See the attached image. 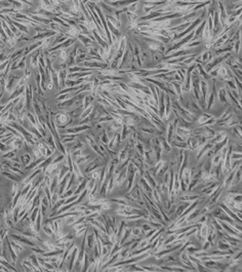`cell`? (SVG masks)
<instances>
[{
  "mask_svg": "<svg viewBox=\"0 0 242 272\" xmlns=\"http://www.w3.org/2000/svg\"><path fill=\"white\" fill-rule=\"evenodd\" d=\"M31 250H32V251H33L34 253H35L36 255H42L43 253H45L44 250H43L41 247H38V245H35V247H32Z\"/></svg>",
  "mask_w": 242,
  "mask_h": 272,
  "instance_id": "cell-32",
  "label": "cell"
},
{
  "mask_svg": "<svg viewBox=\"0 0 242 272\" xmlns=\"http://www.w3.org/2000/svg\"><path fill=\"white\" fill-rule=\"evenodd\" d=\"M211 117H213V116L210 115V114H200V115L197 117V120H196V122H197L198 126H199V124L204 123L205 121H207L208 119H210Z\"/></svg>",
  "mask_w": 242,
  "mask_h": 272,
  "instance_id": "cell-16",
  "label": "cell"
},
{
  "mask_svg": "<svg viewBox=\"0 0 242 272\" xmlns=\"http://www.w3.org/2000/svg\"><path fill=\"white\" fill-rule=\"evenodd\" d=\"M94 100V97L92 95H89V96H85L83 99V102H82V105H83V108H87L90 104H92V101Z\"/></svg>",
  "mask_w": 242,
  "mask_h": 272,
  "instance_id": "cell-20",
  "label": "cell"
},
{
  "mask_svg": "<svg viewBox=\"0 0 242 272\" xmlns=\"http://www.w3.org/2000/svg\"><path fill=\"white\" fill-rule=\"evenodd\" d=\"M226 84L227 86H228V88H230V89H236V85H235V82L233 81V79H229V80H226Z\"/></svg>",
  "mask_w": 242,
  "mask_h": 272,
  "instance_id": "cell-33",
  "label": "cell"
},
{
  "mask_svg": "<svg viewBox=\"0 0 242 272\" xmlns=\"http://www.w3.org/2000/svg\"><path fill=\"white\" fill-rule=\"evenodd\" d=\"M20 159H21L22 167H27V165L32 161V156L28 152H26L20 157Z\"/></svg>",
  "mask_w": 242,
  "mask_h": 272,
  "instance_id": "cell-12",
  "label": "cell"
},
{
  "mask_svg": "<svg viewBox=\"0 0 242 272\" xmlns=\"http://www.w3.org/2000/svg\"><path fill=\"white\" fill-rule=\"evenodd\" d=\"M110 202H115L117 204H122V206H129V203L124 199V198H112V199L109 200Z\"/></svg>",
  "mask_w": 242,
  "mask_h": 272,
  "instance_id": "cell-27",
  "label": "cell"
},
{
  "mask_svg": "<svg viewBox=\"0 0 242 272\" xmlns=\"http://www.w3.org/2000/svg\"><path fill=\"white\" fill-rule=\"evenodd\" d=\"M77 197H78V194H75L74 193L73 195H71L70 197H68V198H66V199H65L64 204H69V203H72V202L76 201Z\"/></svg>",
  "mask_w": 242,
  "mask_h": 272,
  "instance_id": "cell-29",
  "label": "cell"
},
{
  "mask_svg": "<svg viewBox=\"0 0 242 272\" xmlns=\"http://www.w3.org/2000/svg\"><path fill=\"white\" fill-rule=\"evenodd\" d=\"M100 142L103 145H108V143H109V138H108L107 136V133H106V131H102L101 133V138H100Z\"/></svg>",
  "mask_w": 242,
  "mask_h": 272,
  "instance_id": "cell-25",
  "label": "cell"
},
{
  "mask_svg": "<svg viewBox=\"0 0 242 272\" xmlns=\"http://www.w3.org/2000/svg\"><path fill=\"white\" fill-rule=\"evenodd\" d=\"M0 270H2V271H8V269L6 268L5 266H3L2 264H0Z\"/></svg>",
  "mask_w": 242,
  "mask_h": 272,
  "instance_id": "cell-36",
  "label": "cell"
},
{
  "mask_svg": "<svg viewBox=\"0 0 242 272\" xmlns=\"http://www.w3.org/2000/svg\"><path fill=\"white\" fill-rule=\"evenodd\" d=\"M166 141L168 142V143H171L172 141H174V123H172V121L168 122L167 124V127H166Z\"/></svg>",
  "mask_w": 242,
  "mask_h": 272,
  "instance_id": "cell-4",
  "label": "cell"
},
{
  "mask_svg": "<svg viewBox=\"0 0 242 272\" xmlns=\"http://www.w3.org/2000/svg\"><path fill=\"white\" fill-rule=\"evenodd\" d=\"M88 267H89V259H88V254L85 252V254H84V257H83V261H82L81 270L87 271L88 270Z\"/></svg>",
  "mask_w": 242,
  "mask_h": 272,
  "instance_id": "cell-19",
  "label": "cell"
},
{
  "mask_svg": "<svg viewBox=\"0 0 242 272\" xmlns=\"http://www.w3.org/2000/svg\"><path fill=\"white\" fill-rule=\"evenodd\" d=\"M200 198H203L201 195H199L198 193H191V192H185L183 195L181 196V200L182 201H194L196 199H200Z\"/></svg>",
  "mask_w": 242,
  "mask_h": 272,
  "instance_id": "cell-3",
  "label": "cell"
},
{
  "mask_svg": "<svg viewBox=\"0 0 242 272\" xmlns=\"http://www.w3.org/2000/svg\"><path fill=\"white\" fill-rule=\"evenodd\" d=\"M30 260V262L33 264V266L35 267L36 268V270L37 271H42V268H41V266H40V264H39V261H38V257H37V255H31V256L28 258Z\"/></svg>",
  "mask_w": 242,
  "mask_h": 272,
  "instance_id": "cell-10",
  "label": "cell"
},
{
  "mask_svg": "<svg viewBox=\"0 0 242 272\" xmlns=\"http://www.w3.org/2000/svg\"><path fill=\"white\" fill-rule=\"evenodd\" d=\"M218 98H219L220 102L223 103V104L229 105L228 103V99H227V92H226V87L225 86H222L221 88H220V90L218 92Z\"/></svg>",
  "mask_w": 242,
  "mask_h": 272,
  "instance_id": "cell-5",
  "label": "cell"
},
{
  "mask_svg": "<svg viewBox=\"0 0 242 272\" xmlns=\"http://www.w3.org/2000/svg\"><path fill=\"white\" fill-rule=\"evenodd\" d=\"M226 138H227V133H224V131H221V133H215V136L212 138V140H210V141L215 145V144H218V143H220V142L224 141Z\"/></svg>",
  "mask_w": 242,
  "mask_h": 272,
  "instance_id": "cell-13",
  "label": "cell"
},
{
  "mask_svg": "<svg viewBox=\"0 0 242 272\" xmlns=\"http://www.w3.org/2000/svg\"><path fill=\"white\" fill-rule=\"evenodd\" d=\"M10 245H12V249L14 250V252H16L17 254H21V253L25 250V247L21 245V242H19V241H17V240L10 241Z\"/></svg>",
  "mask_w": 242,
  "mask_h": 272,
  "instance_id": "cell-15",
  "label": "cell"
},
{
  "mask_svg": "<svg viewBox=\"0 0 242 272\" xmlns=\"http://www.w3.org/2000/svg\"><path fill=\"white\" fill-rule=\"evenodd\" d=\"M77 255H78V249H77V247H74V249L72 250V252L70 253V255L67 257L66 262H68V267H67V269H68L69 271L73 270L75 261H76V259H77Z\"/></svg>",
  "mask_w": 242,
  "mask_h": 272,
  "instance_id": "cell-2",
  "label": "cell"
},
{
  "mask_svg": "<svg viewBox=\"0 0 242 272\" xmlns=\"http://www.w3.org/2000/svg\"><path fill=\"white\" fill-rule=\"evenodd\" d=\"M0 153H1V152H0Z\"/></svg>",
  "mask_w": 242,
  "mask_h": 272,
  "instance_id": "cell-38",
  "label": "cell"
},
{
  "mask_svg": "<svg viewBox=\"0 0 242 272\" xmlns=\"http://www.w3.org/2000/svg\"><path fill=\"white\" fill-rule=\"evenodd\" d=\"M22 266H23V270L25 271H37L35 267L33 266V264L30 262L29 259H25L22 263Z\"/></svg>",
  "mask_w": 242,
  "mask_h": 272,
  "instance_id": "cell-11",
  "label": "cell"
},
{
  "mask_svg": "<svg viewBox=\"0 0 242 272\" xmlns=\"http://www.w3.org/2000/svg\"><path fill=\"white\" fill-rule=\"evenodd\" d=\"M130 236H131V228L126 227L124 229V232L122 233V235H121V237L119 238V241H118V242H119L120 245H122L123 243H124L125 241L127 240V239L130 238Z\"/></svg>",
  "mask_w": 242,
  "mask_h": 272,
  "instance_id": "cell-7",
  "label": "cell"
},
{
  "mask_svg": "<svg viewBox=\"0 0 242 272\" xmlns=\"http://www.w3.org/2000/svg\"><path fill=\"white\" fill-rule=\"evenodd\" d=\"M41 226H42V214H41V211H39V213H38L37 217H36V220H35V229L37 233H39Z\"/></svg>",
  "mask_w": 242,
  "mask_h": 272,
  "instance_id": "cell-17",
  "label": "cell"
},
{
  "mask_svg": "<svg viewBox=\"0 0 242 272\" xmlns=\"http://www.w3.org/2000/svg\"><path fill=\"white\" fill-rule=\"evenodd\" d=\"M43 226V231H44V233L45 234H47L48 236H53V231L51 230V228H49L48 226L47 225H42Z\"/></svg>",
  "mask_w": 242,
  "mask_h": 272,
  "instance_id": "cell-34",
  "label": "cell"
},
{
  "mask_svg": "<svg viewBox=\"0 0 242 272\" xmlns=\"http://www.w3.org/2000/svg\"><path fill=\"white\" fill-rule=\"evenodd\" d=\"M10 237H12L14 240H17V241H19V242L23 243V245H29V247H35V245H37V243L34 240H32V238L24 236V235L20 234V233H19V234H10Z\"/></svg>",
  "mask_w": 242,
  "mask_h": 272,
  "instance_id": "cell-1",
  "label": "cell"
},
{
  "mask_svg": "<svg viewBox=\"0 0 242 272\" xmlns=\"http://www.w3.org/2000/svg\"><path fill=\"white\" fill-rule=\"evenodd\" d=\"M170 145L174 146L176 148L183 149V150H186V149H188V146H187V143H186V142H176V141H172L171 143H170Z\"/></svg>",
  "mask_w": 242,
  "mask_h": 272,
  "instance_id": "cell-24",
  "label": "cell"
},
{
  "mask_svg": "<svg viewBox=\"0 0 242 272\" xmlns=\"http://www.w3.org/2000/svg\"><path fill=\"white\" fill-rule=\"evenodd\" d=\"M211 247H212V245H210V242H209V241H207V240H205L204 242L202 243V247H201V250H202V251L207 252L209 249H210Z\"/></svg>",
  "mask_w": 242,
  "mask_h": 272,
  "instance_id": "cell-35",
  "label": "cell"
},
{
  "mask_svg": "<svg viewBox=\"0 0 242 272\" xmlns=\"http://www.w3.org/2000/svg\"><path fill=\"white\" fill-rule=\"evenodd\" d=\"M96 184H97L96 180H94V179H89V180L87 181V184H86V189H87L88 191H90V190L94 188Z\"/></svg>",
  "mask_w": 242,
  "mask_h": 272,
  "instance_id": "cell-31",
  "label": "cell"
},
{
  "mask_svg": "<svg viewBox=\"0 0 242 272\" xmlns=\"http://www.w3.org/2000/svg\"><path fill=\"white\" fill-rule=\"evenodd\" d=\"M145 236V234L142 232V229L141 227H133V229H131V237H143Z\"/></svg>",
  "mask_w": 242,
  "mask_h": 272,
  "instance_id": "cell-22",
  "label": "cell"
},
{
  "mask_svg": "<svg viewBox=\"0 0 242 272\" xmlns=\"http://www.w3.org/2000/svg\"><path fill=\"white\" fill-rule=\"evenodd\" d=\"M1 217H2V216H1V215H0V219H1Z\"/></svg>",
  "mask_w": 242,
  "mask_h": 272,
  "instance_id": "cell-37",
  "label": "cell"
},
{
  "mask_svg": "<svg viewBox=\"0 0 242 272\" xmlns=\"http://www.w3.org/2000/svg\"><path fill=\"white\" fill-rule=\"evenodd\" d=\"M135 148H137V151L139 152V154L140 155H144V153H145V147H144V145L141 143V142H139V141H137L135 142Z\"/></svg>",
  "mask_w": 242,
  "mask_h": 272,
  "instance_id": "cell-28",
  "label": "cell"
},
{
  "mask_svg": "<svg viewBox=\"0 0 242 272\" xmlns=\"http://www.w3.org/2000/svg\"><path fill=\"white\" fill-rule=\"evenodd\" d=\"M64 201H65V199H62V198H59V200H58L57 202H55V204H53V209H51V211H57L58 209H60V206L64 204Z\"/></svg>",
  "mask_w": 242,
  "mask_h": 272,
  "instance_id": "cell-30",
  "label": "cell"
},
{
  "mask_svg": "<svg viewBox=\"0 0 242 272\" xmlns=\"http://www.w3.org/2000/svg\"><path fill=\"white\" fill-rule=\"evenodd\" d=\"M128 133H129V128H128V126H126V124H124L123 123L122 124V127H121V133H120V135H121V140H126L127 139V137H128Z\"/></svg>",
  "mask_w": 242,
  "mask_h": 272,
  "instance_id": "cell-21",
  "label": "cell"
},
{
  "mask_svg": "<svg viewBox=\"0 0 242 272\" xmlns=\"http://www.w3.org/2000/svg\"><path fill=\"white\" fill-rule=\"evenodd\" d=\"M17 152H18V149H12V150H10V151H7V152H5L3 154V158H5V159H10L12 157H14V156H16L17 155Z\"/></svg>",
  "mask_w": 242,
  "mask_h": 272,
  "instance_id": "cell-26",
  "label": "cell"
},
{
  "mask_svg": "<svg viewBox=\"0 0 242 272\" xmlns=\"http://www.w3.org/2000/svg\"><path fill=\"white\" fill-rule=\"evenodd\" d=\"M176 135H179L180 137L183 138L184 140H187L189 137H191L192 136V131H189V129H186V128H183V127H179L176 128Z\"/></svg>",
  "mask_w": 242,
  "mask_h": 272,
  "instance_id": "cell-6",
  "label": "cell"
},
{
  "mask_svg": "<svg viewBox=\"0 0 242 272\" xmlns=\"http://www.w3.org/2000/svg\"><path fill=\"white\" fill-rule=\"evenodd\" d=\"M159 141H160V145H161V148L163 151H166V152H170V150H171V147H170V144L168 143L167 141H166L165 138L161 137V136H159Z\"/></svg>",
  "mask_w": 242,
  "mask_h": 272,
  "instance_id": "cell-14",
  "label": "cell"
},
{
  "mask_svg": "<svg viewBox=\"0 0 242 272\" xmlns=\"http://www.w3.org/2000/svg\"><path fill=\"white\" fill-rule=\"evenodd\" d=\"M169 167H170L169 163H168V162H165V161H164L163 164H162V167H161L160 168H159L158 172H157V177H162L164 174H165L166 172H168ZM157 177H156V178H157Z\"/></svg>",
  "mask_w": 242,
  "mask_h": 272,
  "instance_id": "cell-18",
  "label": "cell"
},
{
  "mask_svg": "<svg viewBox=\"0 0 242 272\" xmlns=\"http://www.w3.org/2000/svg\"><path fill=\"white\" fill-rule=\"evenodd\" d=\"M2 175H3V176H5L6 178L10 179L12 181H14V182H21V181L23 180V177H20L19 175H16V174H12V172H2Z\"/></svg>",
  "mask_w": 242,
  "mask_h": 272,
  "instance_id": "cell-8",
  "label": "cell"
},
{
  "mask_svg": "<svg viewBox=\"0 0 242 272\" xmlns=\"http://www.w3.org/2000/svg\"><path fill=\"white\" fill-rule=\"evenodd\" d=\"M40 209L39 206H35L33 209H32V211L30 213V221L33 222V223H35V220H36V217H37L38 213H39Z\"/></svg>",
  "mask_w": 242,
  "mask_h": 272,
  "instance_id": "cell-23",
  "label": "cell"
},
{
  "mask_svg": "<svg viewBox=\"0 0 242 272\" xmlns=\"http://www.w3.org/2000/svg\"><path fill=\"white\" fill-rule=\"evenodd\" d=\"M86 242H87V249L89 251H92V247H94V243H96V237H94V232L86 235Z\"/></svg>",
  "mask_w": 242,
  "mask_h": 272,
  "instance_id": "cell-9",
  "label": "cell"
}]
</instances>
